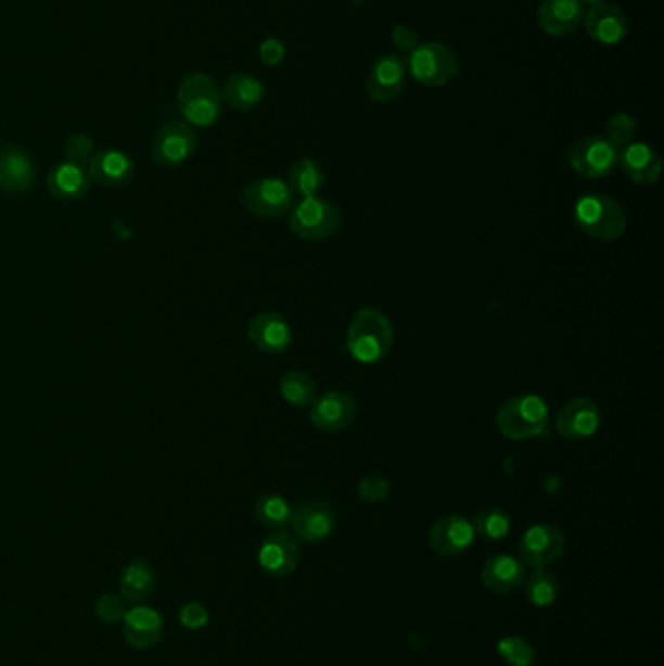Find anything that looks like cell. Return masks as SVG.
I'll use <instances>...</instances> for the list:
<instances>
[{
	"label": "cell",
	"instance_id": "cell-1",
	"mask_svg": "<svg viewBox=\"0 0 664 666\" xmlns=\"http://www.w3.org/2000/svg\"><path fill=\"white\" fill-rule=\"evenodd\" d=\"M394 343V330L386 315L376 308H362L353 316L347 330V351L362 364L382 361Z\"/></svg>",
	"mask_w": 664,
	"mask_h": 666
},
{
	"label": "cell",
	"instance_id": "cell-2",
	"mask_svg": "<svg viewBox=\"0 0 664 666\" xmlns=\"http://www.w3.org/2000/svg\"><path fill=\"white\" fill-rule=\"evenodd\" d=\"M573 219L589 239L614 242L627 229V213L620 201L604 193H587L575 203Z\"/></svg>",
	"mask_w": 664,
	"mask_h": 666
},
{
	"label": "cell",
	"instance_id": "cell-3",
	"mask_svg": "<svg viewBox=\"0 0 664 666\" xmlns=\"http://www.w3.org/2000/svg\"><path fill=\"white\" fill-rule=\"evenodd\" d=\"M497 427L511 440L544 438L550 435V408L541 396L521 394L505 401L497 411Z\"/></svg>",
	"mask_w": 664,
	"mask_h": 666
},
{
	"label": "cell",
	"instance_id": "cell-4",
	"mask_svg": "<svg viewBox=\"0 0 664 666\" xmlns=\"http://www.w3.org/2000/svg\"><path fill=\"white\" fill-rule=\"evenodd\" d=\"M178 107L191 127H213L222 114L217 82L205 73H190L178 86Z\"/></svg>",
	"mask_w": 664,
	"mask_h": 666
},
{
	"label": "cell",
	"instance_id": "cell-5",
	"mask_svg": "<svg viewBox=\"0 0 664 666\" xmlns=\"http://www.w3.org/2000/svg\"><path fill=\"white\" fill-rule=\"evenodd\" d=\"M404 61L408 68V77L418 80L419 85L431 88L452 82L460 71L455 51L440 41L418 43Z\"/></svg>",
	"mask_w": 664,
	"mask_h": 666
},
{
	"label": "cell",
	"instance_id": "cell-6",
	"mask_svg": "<svg viewBox=\"0 0 664 666\" xmlns=\"http://www.w3.org/2000/svg\"><path fill=\"white\" fill-rule=\"evenodd\" d=\"M342 225V210L332 201L322 197H306L293 205L289 227L298 239L320 242L333 236Z\"/></svg>",
	"mask_w": 664,
	"mask_h": 666
},
{
	"label": "cell",
	"instance_id": "cell-7",
	"mask_svg": "<svg viewBox=\"0 0 664 666\" xmlns=\"http://www.w3.org/2000/svg\"><path fill=\"white\" fill-rule=\"evenodd\" d=\"M617 149L602 135H589L571 144L567 163L579 176L606 178L617 166Z\"/></svg>",
	"mask_w": 664,
	"mask_h": 666
},
{
	"label": "cell",
	"instance_id": "cell-8",
	"mask_svg": "<svg viewBox=\"0 0 664 666\" xmlns=\"http://www.w3.org/2000/svg\"><path fill=\"white\" fill-rule=\"evenodd\" d=\"M242 205L256 217L276 219L293 209L295 195L281 178H259L242 191Z\"/></svg>",
	"mask_w": 664,
	"mask_h": 666
},
{
	"label": "cell",
	"instance_id": "cell-9",
	"mask_svg": "<svg viewBox=\"0 0 664 666\" xmlns=\"http://www.w3.org/2000/svg\"><path fill=\"white\" fill-rule=\"evenodd\" d=\"M197 149V135L193 127L181 121L161 127L151 144L152 161L164 168H178L188 163Z\"/></svg>",
	"mask_w": 664,
	"mask_h": 666
},
{
	"label": "cell",
	"instance_id": "cell-10",
	"mask_svg": "<svg viewBox=\"0 0 664 666\" xmlns=\"http://www.w3.org/2000/svg\"><path fill=\"white\" fill-rule=\"evenodd\" d=\"M521 558L534 569L548 567L565 552V536L553 524H534L521 538Z\"/></svg>",
	"mask_w": 664,
	"mask_h": 666
},
{
	"label": "cell",
	"instance_id": "cell-11",
	"mask_svg": "<svg viewBox=\"0 0 664 666\" xmlns=\"http://www.w3.org/2000/svg\"><path fill=\"white\" fill-rule=\"evenodd\" d=\"M406 80H408L406 61L399 55L388 53V55H382L372 63L365 88H367V94L372 102L388 104L404 92Z\"/></svg>",
	"mask_w": 664,
	"mask_h": 666
},
{
	"label": "cell",
	"instance_id": "cell-12",
	"mask_svg": "<svg viewBox=\"0 0 664 666\" xmlns=\"http://www.w3.org/2000/svg\"><path fill=\"white\" fill-rule=\"evenodd\" d=\"M357 415V401L347 392H323L310 404V421L325 433H340L349 427Z\"/></svg>",
	"mask_w": 664,
	"mask_h": 666
},
{
	"label": "cell",
	"instance_id": "cell-13",
	"mask_svg": "<svg viewBox=\"0 0 664 666\" xmlns=\"http://www.w3.org/2000/svg\"><path fill=\"white\" fill-rule=\"evenodd\" d=\"M602 413L590 398H573L556 413V431L565 440H587L600 428Z\"/></svg>",
	"mask_w": 664,
	"mask_h": 666
},
{
	"label": "cell",
	"instance_id": "cell-14",
	"mask_svg": "<svg viewBox=\"0 0 664 666\" xmlns=\"http://www.w3.org/2000/svg\"><path fill=\"white\" fill-rule=\"evenodd\" d=\"M257 560H259V565L264 567V572L273 575V577L291 575L301 562L298 538L295 534L286 533V530H273L259 546Z\"/></svg>",
	"mask_w": 664,
	"mask_h": 666
},
{
	"label": "cell",
	"instance_id": "cell-15",
	"mask_svg": "<svg viewBox=\"0 0 664 666\" xmlns=\"http://www.w3.org/2000/svg\"><path fill=\"white\" fill-rule=\"evenodd\" d=\"M583 24H585L589 38L606 48H614L617 43H622L629 34V22H627L624 10L610 2H600V4L590 7L585 12Z\"/></svg>",
	"mask_w": 664,
	"mask_h": 666
},
{
	"label": "cell",
	"instance_id": "cell-16",
	"mask_svg": "<svg viewBox=\"0 0 664 666\" xmlns=\"http://www.w3.org/2000/svg\"><path fill=\"white\" fill-rule=\"evenodd\" d=\"M124 636L127 645L139 651H149L161 645L164 639V618L158 610L144 604L127 609L124 619Z\"/></svg>",
	"mask_w": 664,
	"mask_h": 666
},
{
	"label": "cell",
	"instance_id": "cell-17",
	"mask_svg": "<svg viewBox=\"0 0 664 666\" xmlns=\"http://www.w3.org/2000/svg\"><path fill=\"white\" fill-rule=\"evenodd\" d=\"M475 540L474 526L460 514H448L429 528V546L443 558L464 553Z\"/></svg>",
	"mask_w": 664,
	"mask_h": 666
},
{
	"label": "cell",
	"instance_id": "cell-18",
	"mask_svg": "<svg viewBox=\"0 0 664 666\" xmlns=\"http://www.w3.org/2000/svg\"><path fill=\"white\" fill-rule=\"evenodd\" d=\"M293 534L303 542H322L335 530V511L325 501H308L295 509L293 514Z\"/></svg>",
	"mask_w": 664,
	"mask_h": 666
},
{
	"label": "cell",
	"instance_id": "cell-19",
	"mask_svg": "<svg viewBox=\"0 0 664 666\" xmlns=\"http://www.w3.org/2000/svg\"><path fill=\"white\" fill-rule=\"evenodd\" d=\"M585 18V7L579 0H541L536 20L548 36L565 38L580 28Z\"/></svg>",
	"mask_w": 664,
	"mask_h": 666
},
{
	"label": "cell",
	"instance_id": "cell-20",
	"mask_svg": "<svg viewBox=\"0 0 664 666\" xmlns=\"http://www.w3.org/2000/svg\"><path fill=\"white\" fill-rule=\"evenodd\" d=\"M247 340L259 351L285 353L293 345V328L277 312H261L250 320Z\"/></svg>",
	"mask_w": 664,
	"mask_h": 666
},
{
	"label": "cell",
	"instance_id": "cell-21",
	"mask_svg": "<svg viewBox=\"0 0 664 666\" xmlns=\"http://www.w3.org/2000/svg\"><path fill=\"white\" fill-rule=\"evenodd\" d=\"M617 166L629 180L639 185L656 183L663 174V161L653 146L641 141L624 146L617 154Z\"/></svg>",
	"mask_w": 664,
	"mask_h": 666
},
{
	"label": "cell",
	"instance_id": "cell-22",
	"mask_svg": "<svg viewBox=\"0 0 664 666\" xmlns=\"http://www.w3.org/2000/svg\"><path fill=\"white\" fill-rule=\"evenodd\" d=\"M36 166L20 146L7 144L0 149V191L22 195L34 185Z\"/></svg>",
	"mask_w": 664,
	"mask_h": 666
},
{
	"label": "cell",
	"instance_id": "cell-23",
	"mask_svg": "<svg viewBox=\"0 0 664 666\" xmlns=\"http://www.w3.org/2000/svg\"><path fill=\"white\" fill-rule=\"evenodd\" d=\"M88 174H90V180L104 188H122L133 180V158L117 149L98 151L88 164Z\"/></svg>",
	"mask_w": 664,
	"mask_h": 666
},
{
	"label": "cell",
	"instance_id": "cell-24",
	"mask_svg": "<svg viewBox=\"0 0 664 666\" xmlns=\"http://www.w3.org/2000/svg\"><path fill=\"white\" fill-rule=\"evenodd\" d=\"M90 174L86 166L63 161L53 170L49 171L48 185L49 193L59 201H78L85 197L90 191Z\"/></svg>",
	"mask_w": 664,
	"mask_h": 666
},
{
	"label": "cell",
	"instance_id": "cell-25",
	"mask_svg": "<svg viewBox=\"0 0 664 666\" xmlns=\"http://www.w3.org/2000/svg\"><path fill=\"white\" fill-rule=\"evenodd\" d=\"M264 95H266V86L252 73H232L220 88L222 104L237 112L254 110L261 104Z\"/></svg>",
	"mask_w": 664,
	"mask_h": 666
},
{
	"label": "cell",
	"instance_id": "cell-26",
	"mask_svg": "<svg viewBox=\"0 0 664 666\" xmlns=\"http://www.w3.org/2000/svg\"><path fill=\"white\" fill-rule=\"evenodd\" d=\"M524 563L509 553H497L485 562L482 569L484 585L494 592H513L524 582Z\"/></svg>",
	"mask_w": 664,
	"mask_h": 666
},
{
	"label": "cell",
	"instance_id": "cell-27",
	"mask_svg": "<svg viewBox=\"0 0 664 666\" xmlns=\"http://www.w3.org/2000/svg\"><path fill=\"white\" fill-rule=\"evenodd\" d=\"M156 587V573L151 563L143 558H135L127 563L119 577V594L129 604H141L149 599Z\"/></svg>",
	"mask_w": 664,
	"mask_h": 666
},
{
	"label": "cell",
	"instance_id": "cell-28",
	"mask_svg": "<svg viewBox=\"0 0 664 666\" xmlns=\"http://www.w3.org/2000/svg\"><path fill=\"white\" fill-rule=\"evenodd\" d=\"M286 183L293 191V195H298L301 200L316 197L325 185V174H323L322 166L312 158H301L291 166Z\"/></svg>",
	"mask_w": 664,
	"mask_h": 666
},
{
	"label": "cell",
	"instance_id": "cell-29",
	"mask_svg": "<svg viewBox=\"0 0 664 666\" xmlns=\"http://www.w3.org/2000/svg\"><path fill=\"white\" fill-rule=\"evenodd\" d=\"M293 514L295 507L279 494H264L257 499L256 518L266 528L285 530L286 526H291Z\"/></svg>",
	"mask_w": 664,
	"mask_h": 666
},
{
	"label": "cell",
	"instance_id": "cell-30",
	"mask_svg": "<svg viewBox=\"0 0 664 666\" xmlns=\"http://www.w3.org/2000/svg\"><path fill=\"white\" fill-rule=\"evenodd\" d=\"M279 392L283 400L296 408L310 406L318 396V386L310 374L301 371H289L279 382Z\"/></svg>",
	"mask_w": 664,
	"mask_h": 666
},
{
	"label": "cell",
	"instance_id": "cell-31",
	"mask_svg": "<svg viewBox=\"0 0 664 666\" xmlns=\"http://www.w3.org/2000/svg\"><path fill=\"white\" fill-rule=\"evenodd\" d=\"M472 526H474L475 536L489 540V542H497V540H503L511 530V516L501 507H487L475 514Z\"/></svg>",
	"mask_w": 664,
	"mask_h": 666
},
{
	"label": "cell",
	"instance_id": "cell-32",
	"mask_svg": "<svg viewBox=\"0 0 664 666\" xmlns=\"http://www.w3.org/2000/svg\"><path fill=\"white\" fill-rule=\"evenodd\" d=\"M524 590H526V597L534 606L544 609V606H550L558 600L560 581L553 573L548 572L546 567H540V569H534V573L526 577Z\"/></svg>",
	"mask_w": 664,
	"mask_h": 666
},
{
	"label": "cell",
	"instance_id": "cell-33",
	"mask_svg": "<svg viewBox=\"0 0 664 666\" xmlns=\"http://www.w3.org/2000/svg\"><path fill=\"white\" fill-rule=\"evenodd\" d=\"M636 117L627 114H616L608 119L606 135L604 137L616 146L617 153H620L624 146L636 141Z\"/></svg>",
	"mask_w": 664,
	"mask_h": 666
},
{
	"label": "cell",
	"instance_id": "cell-34",
	"mask_svg": "<svg viewBox=\"0 0 664 666\" xmlns=\"http://www.w3.org/2000/svg\"><path fill=\"white\" fill-rule=\"evenodd\" d=\"M499 655L511 666H531L534 663V648L519 636H507L497 643Z\"/></svg>",
	"mask_w": 664,
	"mask_h": 666
},
{
	"label": "cell",
	"instance_id": "cell-35",
	"mask_svg": "<svg viewBox=\"0 0 664 666\" xmlns=\"http://www.w3.org/2000/svg\"><path fill=\"white\" fill-rule=\"evenodd\" d=\"M94 154V141H92L90 135L75 133L68 137L67 143H65V161L88 168V164H90Z\"/></svg>",
	"mask_w": 664,
	"mask_h": 666
},
{
	"label": "cell",
	"instance_id": "cell-36",
	"mask_svg": "<svg viewBox=\"0 0 664 666\" xmlns=\"http://www.w3.org/2000/svg\"><path fill=\"white\" fill-rule=\"evenodd\" d=\"M94 612L104 624H117L124 619L125 612H127V600L122 594L105 592L95 600Z\"/></svg>",
	"mask_w": 664,
	"mask_h": 666
},
{
	"label": "cell",
	"instance_id": "cell-37",
	"mask_svg": "<svg viewBox=\"0 0 664 666\" xmlns=\"http://www.w3.org/2000/svg\"><path fill=\"white\" fill-rule=\"evenodd\" d=\"M359 496L367 503H382L390 496V482L382 476H365L359 482Z\"/></svg>",
	"mask_w": 664,
	"mask_h": 666
},
{
	"label": "cell",
	"instance_id": "cell-38",
	"mask_svg": "<svg viewBox=\"0 0 664 666\" xmlns=\"http://www.w3.org/2000/svg\"><path fill=\"white\" fill-rule=\"evenodd\" d=\"M180 624L186 629H201L209 624V610L201 602H188L180 609Z\"/></svg>",
	"mask_w": 664,
	"mask_h": 666
},
{
	"label": "cell",
	"instance_id": "cell-39",
	"mask_svg": "<svg viewBox=\"0 0 664 666\" xmlns=\"http://www.w3.org/2000/svg\"><path fill=\"white\" fill-rule=\"evenodd\" d=\"M259 61L266 65V67H279L283 63V59L286 55L285 43L279 38H267L259 43Z\"/></svg>",
	"mask_w": 664,
	"mask_h": 666
},
{
	"label": "cell",
	"instance_id": "cell-40",
	"mask_svg": "<svg viewBox=\"0 0 664 666\" xmlns=\"http://www.w3.org/2000/svg\"><path fill=\"white\" fill-rule=\"evenodd\" d=\"M392 43H394L399 51L409 53V51L419 43L418 31L413 28H409V26H396V28L392 29Z\"/></svg>",
	"mask_w": 664,
	"mask_h": 666
},
{
	"label": "cell",
	"instance_id": "cell-41",
	"mask_svg": "<svg viewBox=\"0 0 664 666\" xmlns=\"http://www.w3.org/2000/svg\"><path fill=\"white\" fill-rule=\"evenodd\" d=\"M583 7H595V4H600V2H604V0H579Z\"/></svg>",
	"mask_w": 664,
	"mask_h": 666
}]
</instances>
